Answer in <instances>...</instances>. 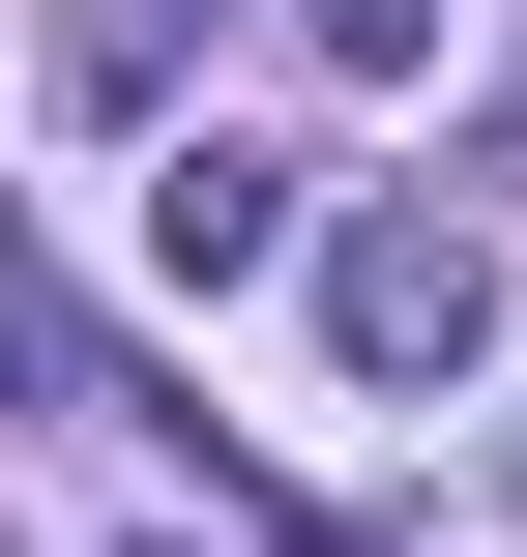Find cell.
<instances>
[{"instance_id":"6da1fadb","label":"cell","mask_w":527,"mask_h":557,"mask_svg":"<svg viewBox=\"0 0 527 557\" xmlns=\"http://www.w3.org/2000/svg\"><path fill=\"white\" fill-rule=\"evenodd\" d=\"M323 352H352V382H469V352H499V264H469L440 206H352V235H323Z\"/></svg>"},{"instance_id":"7a4b0ae2","label":"cell","mask_w":527,"mask_h":557,"mask_svg":"<svg viewBox=\"0 0 527 557\" xmlns=\"http://www.w3.org/2000/svg\"><path fill=\"white\" fill-rule=\"evenodd\" d=\"M147 264H176V294H235V264H293V176H264L235 117H205V147H147Z\"/></svg>"}]
</instances>
